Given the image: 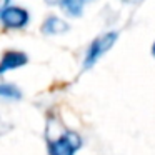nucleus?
Here are the masks:
<instances>
[{
    "instance_id": "nucleus-2",
    "label": "nucleus",
    "mask_w": 155,
    "mask_h": 155,
    "mask_svg": "<svg viewBox=\"0 0 155 155\" xmlns=\"http://www.w3.org/2000/svg\"><path fill=\"white\" fill-rule=\"evenodd\" d=\"M115 40H117V34H115V32H108V34L95 38V40L92 42V45L88 47L87 57H85V67L94 65L95 62H97L98 58L115 44Z\"/></svg>"
},
{
    "instance_id": "nucleus-8",
    "label": "nucleus",
    "mask_w": 155,
    "mask_h": 155,
    "mask_svg": "<svg viewBox=\"0 0 155 155\" xmlns=\"http://www.w3.org/2000/svg\"><path fill=\"white\" fill-rule=\"evenodd\" d=\"M152 54H153V57H155V44H153V47H152Z\"/></svg>"
},
{
    "instance_id": "nucleus-1",
    "label": "nucleus",
    "mask_w": 155,
    "mask_h": 155,
    "mask_svg": "<svg viewBox=\"0 0 155 155\" xmlns=\"http://www.w3.org/2000/svg\"><path fill=\"white\" fill-rule=\"evenodd\" d=\"M78 147H80V138L72 132H65L55 140H48L50 155H74Z\"/></svg>"
},
{
    "instance_id": "nucleus-7",
    "label": "nucleus",
    "mask_w": 155,
    "mask_h": 155,
    "mask_svg": "<svg viewBox=\"0 0 155 155\" xmlns=\"http://www.w3.org/2000/svg\"><path fill=\"white\" fill-rule=\"evenodd\" d=\"M0 95H4V97H17V90L10 85H2L0 87Z\"/></svg>"
},
{
    "instance_id": "nucleus-4",
    "label": "nucleus",
    "mask_w": 155,
    "mask_h": 155,
    "mask_svg": "<svg viewBox=\"0 0 155 155\" xmlns=\"http://www.w3.org/2000/svg\"><path fill=\"white\" fill-rule=\"evenodd\" d=\"M25 62H27V57L24 54H20V52H7L2 57V62H0V74H4L10 68L22 67Z\"/></svg>"
},
{
    "instance_id": "nucleus-3",
    "label": "nucleus",
    "mask_w": 155,
    "mask_h": 155,
    "mask_svg": "<svg viewBox=\"0 0 155 155\" xmlns=\"http://www.w3.org/2000/svg\"><path fill=\"white\" fill-rule=\"evenodd\" d=\"M0 18H2L5 27L20 28L28 22V14L25 10H22V8H18V7H8L0 14Z\"/></svg>"
},
{
    "instance_id": "nucleus-5",
    "label": "nucleus",
    "mask_w": 155,
    "mask_h": 155,
    "mask_svg": "<svg viewBox=\"0 0 155 155\" xmlns=\"http://www.w3.org/2000/svg\"><path fill=\"white\" fill-rule=\"evenodd\" d=\"M67 28L68 27L65 22H62L60 18H55V17H50L44 25V32H47V34H57V32H64Z\"/></svg>"
},
{
    "instance_id": "nucleus-6",
    "label": "nucleus",
    "mask_w": 155,
    "mask_h": 155,
    "mask_svg": "<svg viewBox=\"0 0 155 155\" xmlns=\"http://www.w3.org/2000/svg\"><path fill=\"white\" fill-rule=\"evenodd\" d=\"M60 4L67 14H70V15H80L82 14L84 0H60Z\"/></svg>"
}]
</instances>
